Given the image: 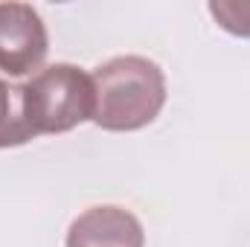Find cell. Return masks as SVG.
<instances>
[{"instance_id": "1", "label": "cell", "mask_w": 250, "mask_h": 247, "mask_svg": "<svg viewBox=\"0 0 250 247\" xmlns=\"http://www.w3.org/2000/svg\"><path fill=\"white\" fill-rule=\"evenodd\" d=\"M96 111L102 131H140L151 125L166 105V76L143 56H117L93 73Z\"/></svg>"}, {"instance_id": "2", "label": "cell", "mask_w": 250, "mask_h": 247, "mask_svg": "<svg viewBox=\"0 0 250 247\" xmlns=\"http://www.w3.org/2000/svg\"><path fill=\"white\" fill-rule=\"evenodd\" d=\"M93 79L76 64H50L21 84V114L32 137L67 134L93 123Z\"/></svg>"}, {"instance_id": "3", "label": "cell", "mask_w": 250, "mask_h": 247, "mask_svg": "<svg viewBox=\"0 0 250 247\" xmlns=\"http://www.w3.org/2000/svg\"><path fill=\"white\" fill-rule=\"evenodd\" d=\"M50 53V35L29 3H0V73L35 76Z\"/></svg>"}, {"instance_id": "4", "label": "cell", "mask_w": 250, "mask_h": 247, "mask_svg": "<svg viewBox=\"0 0 250 247\" xmlns=\"http://www.w3.org/2000/svg\"><path fill=\"white\" fill-rule=\"evenodd\" d=\"M67 247H146L143 224L114 204L84 209L67 230Z\"/></svg>"}, {"instance_id": "5", "label": "cell", "mask_w": 250, "mask_h": 247, "mask_svg": "<svg viewBox=\"0 0 250 247\" xmlns=\"http://www.w3.org/2000/svg\"><path fill=\"white\" fill-rule=\"evenodd\" d=\"M35 140L21 114V87H9L0 79V148H15Z\"/></svg>"}, {"instance_id": "6", "label": "cell", "mask_w": 250, "mask_h": 247, "mask_svg": "<svg viewBox=\"0 0 250 247\" xmlns=\"http://www.w3.org/2000/svg\"><path fill=\"white\" fill-rule=\"evenodd\" d=\"M209 15L230 35L250 38V0H212Z\"/></svg>"}]
</instances>
